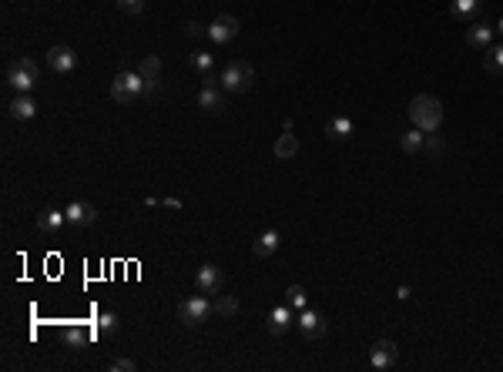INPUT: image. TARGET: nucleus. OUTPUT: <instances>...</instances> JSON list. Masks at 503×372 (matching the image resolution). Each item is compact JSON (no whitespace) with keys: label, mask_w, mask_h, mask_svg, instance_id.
<instances>
[{"label":"nucleus","mask_w":503,"mask_h":372,"mask_svg":"<svg viewBox=\"0 0 503 372\" xmlns=\"http://www.w3.org/2000/svg\"><path fill=\"white\" fill-rule=\"evenodd\" d=\"M410 121H413V128L426 131V134L436 131L443 124V101L433 97V94H416L410 101Z\"/></svg>","instance_id":"nucleus-1"},{"label":"nucleus","mask_w":503,"mask_h":372,"mask_svg":"<svg viewBox=\"0 0 503 372\" xmlns=\"http://www.w3.org/2000/svg\"><path fill=\"white\" fill-rule=\"evenodd\" d=\"M225 94H245L252 91V84H255V68L248 64V60H228L222 70V78H218Z\"/></svg>","instance_id":"nucleus-2"},{"label":"nucleus","mask_w":503,"mask_h":372,"mask_svg":"<svg viewBox=\"0 0 503 372\" xmlns=\"http://www.w3.org/2000/svg\"><path fill=\"white\" fill-rule=\"evenodd\" d=\"M41 81V68H37L31 58H17L7 64V84H11L17 94H31Z\"/></svg>","instance_id":"nucleus-3"},{"label":"nucleus","mask_w":503,"mask_h":372,"mask_svg":"<svg viewBox=\"0 0 503 372\" xmlns=\"http://www.w3.org/2000/svg\"><path fill=\"white\" fill-rule=\"evenodd\" d=\"M111 97L117 105H134L144 97V81H141L138 70H117L115 81H111Z\"/></svg>","instance_id":"nucleus-4"},{"label":"nucleus","mask_w":503,"mask_h":372,"mask_svg":"<svg viewBox=\"0 0 503 372\" xmlns=\"http://www.w3.org/2000/svg\"><path fill=\"white\" fill-rule=\"evenodd\" d=\"M211 312H215V309H211V302L205 299V295H201V292H198V295H191V299H185V302L178 305V319H181L188 329L201 326V322H208Z\"/></svg>","instance_id":"nucleus-5"},{"label":"nucleus","mask_w":503,"mask_h":372,"mask_svg":"<svg viewBox=\"0 0 503 372\" xmlns=\"http://www.w3.org/2000/svg\"><path fill=\"white\" fill-rule=\"evenodd\" d=\"M198 107L201 111H208V115H222L225 107H228L218 78H211V74L205 78V84H201V91H198Z\"/></svg>","instance_id":"nucleus-6"},{"label":"nucleus","mask_w":503,"mask_h":372,"mask_svg":"<svg viewBox=\"0 0 503 372\" xmlns=\"http://www.w3.org/2000/svg\"><path fill=\"white\" fill-rule=\"evenodd\" d=\"M235 37H238V17H235V14H218V17L208 23V41H211V44L225 47V44H232Z\"/></svg>","instance_id":"nucleus-7"},{"label":"nucleus","mask_w":503,"mask_h":372,"mask_svg":"<svg viewBox=\"0 0 503 372\" xmlns=\"http://www.w3.org/2000/svg\"><path fill=\"white\" fill-rule=\"evenodd\" d=\"M396 359H399V349L393 339H379L373 349H369V366H373V369H393Z\"/></svg>","instance_id":"nucleus-8"},{"label":"nucleus","mask_w":503,"mask_h":372,"mask_svg":"<svg viewBox=\"0 0 503 372\" xmlns=\"http://www.w3.org/2000/svg\"><path fill=\"white\" fill-rule=\"evenodd\" d=\"M225 285V275L218 265H201L198 275H195V289L201 292V295H218Z\"/></svg>","instance_id":"nucleus-9"},{"label":"nucleus","mask_w":503,"mask_h":372,"mask_svg":"<svg viewBox=\"0 0 503 372\" xmlns=\"http://www.w3.org/2000/svg\"><path fill=\"white\" fill-rule=\"evenodd\" d=\"M47 68L54 70V74H70V70L78 68V54L64 44H54L47 51Z\"/></svg>","instance_id":"nucleus-10"},{"label":"nucleus","mask_w":503,"mask_h":372,"mask_svg":"<svg viewBox=\"0 0 503 372\" xmlns=\"http://www.w3.org/2000/svg\"><path fill=\"white\" fill-rule=\"evenodd\" d=\"M299 332H302L309 342L322 339L326 336V315L316 312V309H302V315H299Z\"/></svg>","instance_id":"nucleus-11"},{"label":"nucleus","mask_w":503,"mask_h":372,"mask_svg":"<svg viewBox=\"0 0 503 372\" xmlns=\"http://www.w3.org/2000/svg\"><path fill=\"white\" fill-rule=\"evenodd\" d=\"M68 221L74 228H91L94 221H97V208H94L91 201H70L68 208H64Z\"/></svg>","instance_id":"nucleus-12"},{"label":"nucleus","mask_w":503,"mask_h":372,"mask_svg":"<svg viewBox=\"0 0 503 372\" xmlns=\"http://www.w3.org/2000/svg\"><path fill=\"white\" fill-rule=\"evenodd\" d=\"M138 74H141V81H144V97L154 94L158 91V81H162V58L148 54V58L138 64Z\"/></svg>","instance_id":"nucleus-13"},{"label":"nucleus","mask_w":503,"mask_h":372,"mask_svg":"<svg viewBox=\"0 0 503 372\" xmlns=\"http://www.w3.org/2000/svg\"><path fill=\"white\" fill-rule=\"evenodd\" d=\"M493 34H497V31H493L490 23L473 21V23L467 27V44L473 47V51H487V47L493 44Z\"/></svg>","instance_id":"nucleus-14"},{"label":"nucleus","mask_w":503,"mask_h":372,"mask_svg":"<svg viewBox=\"0 0 503 372\" xmlns=\"http://www.w3.org/2000/svg\"><path fill=\"white\" fill-rule=\"evenodd\" d=\"M7 115L14 117V121H31V117L37 115V105L31 94H17L11 105H7Z\"/></svg>","instance_id":"nucleus-15"},{"label":"nucleus","mask_w":503,"mask_h":372,"mask_svg":"<svg viewBox=\"0 0 503 372\" xmlns=\"http://www.w3.org/2000/svg\"><path fill=\"white\" fill-rule=\"evenodd\" d=\"M279 252V232L275 228H265V232L255 238V245H252V255L255 258H269Z\"/></svg>","instance_id":"nucleus-16"},{"label":"nucleus","mask_w":503,"mask_h":372,"mask_svg":"<svg viewBox=\"0 0 503 372\" xmlns=\"http://www.w3.org/2000/svg\"><path fill=\"white\" fill-rule=\"evenodd\" d=\"M292 322H295V315H292V305H289V302L269 312V332H272V336H282V332L292 326Z\"/></svg>","instance_id":"nucleus-17"},{"label":"nucleus","mask_w":503,"mask_h":372,"mask_svg":"<svg viewBox=\"0 0 503 372\" xmlns=\"http://www.w3.org/2000/svg\"><path fill=\"white\" fill-rule=\"evenodd\" d=\"M399 152L403 154H420L423 144H426V131L420 128H410V131H399Z\"/></svg>","instance_id":"nucleus-18"},{"label":"nucleus","mask_w":503,"mask_h":372,"mask_svg":"<svg viewBox=\"0 0 503 372\" xmlns=\"http://www.w3.org/2000/svg\"><path fill=\"white\" fill-rule=\"evenodd\" d=\"M483 14V0H453V17L473 23Z\"/></svg>","instance_id":"nucleus-19"},{"label":"nucleus","mask_w":503,"mask_h":372,"mask_svg":"<svg viewBox=\"0 0 503 372\" xmlns=\"http://www.w3.org/2000/svg\"><path fill=\"white\" fill-rule=\"evenodd\" d=\"M272 152H275L279 161H289V158L299 154V138H295L292 131H285V134H279V141H275V148H272Z\"/></svg>","instance_id":"nucleus-20"},{"label":"nucleus","mask_w":503,"mask_h":372,"mask_svg":"<svg viewBox=\"0 0 503 372\" xmlns=\"http://www.w3.org/2000/svg\"><path fill=\"white\" fill-rule=\"evenodd\" d=\"M483 68L493 78H503V44H490L483 51Z\"/></svg>","instance_id":"nucleus-21"},{"label":"nucleus","mask_w":503,"mask_h":372,"mask_svg":"<svg viewBox=\"0 0 503 372\" xmlns=\"http://www.w3.org/2000/svg\"><path fill=\"white\" fill-rule=\"evenodd\" d=\"M326 138L336 141V144H339V141H349L352 138V121L349 117H332V121L326 124Z\"/></svg>","instance_id":"nucleus-22"},{"label":"nucleus","mask_w":503,"mask_h":372,"mask_svg":"<svg viewBox=\"0 0 503 372\" xmlns=\"http://www.w3.org/2000/svg\"><path fill=\"white\" fill-rule=\"evenodd\" d=\"M64 221H68V215H64V211H58V208H44L41 215H37V228H41V232H58Z\"/></svg>","instance_id":"nucleus-23"},{"label":"nucleus","mask_w":503,"mask_h":372,"mask_svg":"<svg viewBox=\"0 0 503 372\" xmlns=\"http://www.w3.org/2000/svg\"><path fill=\"white\" fill-rule=\"evenodd\" d=\"M211 309H215V315H225V319H228V315L238 312V299H235V295H222V292H218V295H215V302H211Z\"/></svg>","instance_id":"nucleus-24"},{"label":"nucleus","mask_w":503,"mask_h":372,"mask_svg":"<svg viewBox=\"0 0 503 372\" xmlns=\"http://www.w3.org/2000/svg\"><path fill=\"white\" fill-rule=\"evenodd\" d=\"M188 60H191V68L198 70L201 78H208L211 68H215V58H211V54H205V51H195V54H191Z\"/></svg>","instance_id":"nucleus-25"},{"label":"nucleus","mask_w":503,"mask_h":372,"mask_svg":"<svg viewBox=\"0 0 503 372\" xmlns=\"http://www.w3.org/2000/svg\"><path fill=\"white\" fill-rule=\"evenodd\" d=\"M423 148H426V152L433 154V158H443L450 144H446V141L440 138V134H433V131H430V134H426V144H423Z\"/></svg>","instance_id":"nucleus-26"},{"label":"nucleus","mask_w":503,"mask_h":372,"mask_svg":"<svg viewBox=\"0 0 503 372\" xmlns=\"http://www.w3.org/2000/svg\"><path fill=\"white\" fill-rule=\"evenodd\" d=\"M97 332H101V336L117 332V315L115 312H101V315H97Z\"/></svg>","instance_id":"nucleus-27"},{"label":"nucleus","mask_w":503,"mask_h":372,"mask_svg":"<svg viewBox=\"0 0 503 372\" xmlns=\"http://www.w3.org/2000/svg\"><path fill=\"white\" fill-rule=\"evenodd\" d=\"M64 339H68L70 346H81V342H88V339H91V329H84V326H70L68 332H64Z\"/></svg>","instance_id":"nucleus-28"},{"label":"nucleus","mask_w":503,"mask_h":372,"mask_svg":"<svg viewBox=\"0 0 503 372\" xmlns=\"http://www.w3.org/2000/svg\"><path fill=\"white\" fill-rule=\"evenodd\" d=\"M285 295H289V305H292V309H305V299H309V295H305L302 285H289Z\"/></svg>","instance_id":"nucleus-29"},{"label":"nucleus","mask_w":503,"mask_h":372,"mask_svg":"<svg viewBox=\"0 0 503 372\" xmlns=\"http://www.w3.org/2000/svg\"><path fill=\"white\" fill-rule=\"evenodd\" d=\"M117 7H121L125 14H131V17H134V14L144 11V0H117Z\"/></svg>","instance_id":"nucleus-30"},{"label":"nucleus","mask_w":503,"mask_h":372,"mask_svg":"<svg viewBox=\"0 0 503 372\" xmlns=\"http://www.w3.org/2000/svg\"><path fill=\"white\" fill-rule=\"evenodd\" d=\"M185 34L188 37H208V27H205V23H198V21H191L185 27Z\"/></svg>","instance_id":"nucleus-31"},{"label":"nucleus","mask_w":503,"mask_h":372,"mask_svg":"<svg viewBox=\"0 0 503 372\" xmlns=\"http://www.w3.org/2000/svg\"><path fill=\"white\" fill-rule=\"evenodd\" d=\"M107 369H111V372H134V369H138V366H134V362H131V359H115V362H111V366H107Z\"/></svg>","instance_id":"nucleus-32"},{"label":"nucleus","mask_w":503,"mask_h":372,"mask_svg":"<svg viewBox=\"0 0 503 372\" xmlns=\"http://www.w3.org/2000/svg\"><path fill=\"white\" fill-rule=\"evenodd\" d=\"M162 205H164V208H181V198H164Z\"/></svg>","instance_id":"nucleus-33"},{"label":"nucleus","mask_w":503,"mask_h":372,"mask_svg":"<svg viewBox=\"0 0 503 372\" xmlns=\"http://www.w3.org/2000/svg\"><path fill=\"white\" fill-rule=\"evenodd\" d=\"M493 31H497V34L503 37V17H500V21H497V27H493Z\"/></svg>","instance_id":"nucleus-34"}]
</instances>
